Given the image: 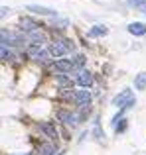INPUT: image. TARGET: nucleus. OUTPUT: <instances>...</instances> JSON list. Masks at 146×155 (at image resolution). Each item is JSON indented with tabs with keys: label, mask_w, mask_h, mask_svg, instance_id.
Segmentation results:
<instances>
[{
	"label": "nucleus",
	"mask_w": 146,
	"mask_h": 155,
	"mask_svg": "<svg viewBox=\"0 0 146 155\" xmlns=\"http://www.w3.org/2000/svg\"><path fill=\"white\" fill-rule=\"evenodd\" d=\"M136 102V98H134V94H132V91H128V88H124L120 94H116L115 98H113V106H116V108H120V110H127V108H130V106H134Z\"/></svg>",
	"instance_id": "obj_1"
},
{
	"label": "nucleus",
	"mask_w": 146,
	"mask_h": 155,
	"mask_svg": "<svg viewBox=\"0 0 146 155\" xmlns=\"http://www.w3.org/2000/svg\"><path fill=\"white\" fill-rule=\"evenodd\" d=\"M50 51H51V55H55V57L67 55V53L73 51V43L69 41V39H55V41L51 43Z\"/></svg>",
	"instance_id": "obj_2"
},
{
	"label": "nucleus",
	"mask_w": 146,
	"mask_h": 155,
	"mask_svg": "<svg viewBox=\"0 0 146 155\" xmlns=\"http://www.w3.org/2000/svg\"><path fill=\"white\" fill-rule=\"evenodd\" d=\"M54 69L59 71V73H71V71H75V69H79V67H77L75 59H61V61H55L54 63Z\"/></svg>",
	"instance_id": "obj_3"
},
{
	"label": "nucleus",
	"mask_w": 146,
	"mask_h": 155,
	"mask_svg": "<svg viewBox=\"0 0 146 155\" xmlns=\"http://www.w3.org/2000/svg\"><path fill=\"white\" fill-rule=\"evenodd\" d=\"M26 38H22V35H18V34H14V31H6V30H2V45H18V43H22Z\"/></svg>",
	"instance_id": "obj_4"
},
{
	"label": "nucleus",
	"mask_w": 146,
	"mask_h": 155,
	"mask_svg": "<svg viewBox=\"0 0 146 155\" xmlns=\"http://www.w3.org/2000/svg\"><path fill=\"white\" fill-rule=\"evenodd\" d=\"M28 55H30L32 59L40 61V63H46V61L50 59V53L43 51L42 47H30V49H28Z\"/></svg>",
	"instance_id": "obj_5"
},
{
	"label": "nucleus",
	"mask_w": 146,
	"mask_h": 155,
	"mask_svg": "<svg viewBox=\"0 0 146 155\" xmlns=\"http://www.w3.org/2000/svg\"><path fill=\"white\" fill-rule=\"evenodd\" d=\"M57 120L63 122V124H67V126H77V116L73 112H69V110H59Z\"/></svg>",
	"instance_id": "obj_6"
},
{
	"label": "nucleus",
	"mask_w": 146,
	"mask_h": 155,
	"mask_svg": "<svg viewBox=\"0 0 146 155\" xmlns=\"http://www.w3.org/2000/svg\"><path fill=\"white\" fill-rule=\"evenodd\" d=\"M73 98H75V102L81 104V106H87L89 102H91V94H89V91H77L75 94H73Z\"/></svg>",
	"instance_id": "obj_7"
},
{
	"label": "nucleus",
	"mask_w": 146,
	"mask_h": 155,
	"mask_svg": "<svg viewBox=\"0 0 146 155\" xmlns=\"http://www.w3.org/2000/svg\"><path fill=\"white\" fill-rule=\"evenodd\" d=\"M26 39H30V41L34 43L36 47H40L43 41H46V35H43L40 30H36V31H32V34H28V35H26Z\"/></svg>",
	"instance_id": "obj_8"
},
{
	"label": "nucleus",
	"mask_w": 146,
	"mask_h": 155,
	"mask_svg": "<svg viewBox=\"0 0 146 155\" xmlns=\"http://www.w3.org/2000/svg\"><path fill=\"white\" fill-rule=\"evenodd\" d=\"M28 10L30 12H36V14H42V16H55L57 12L54 10V8H46V6H34V4H30L28 6Z\"/></svg>",
	"instance_id": "obj_9"
},
{
	"label": "nucleus",
	"mask_w": 146,
	"mask_h": 155,
	"mask_svg": "<svg viewBox=\"0 0 146 155\" xmlns=\"http://www.w3.org/2000/svg\"><path fill=\"white\" fill-rule=\"evenodd\" d=\"M77 83H79L83 88L91 87V84H93V77H91V73H89V71H81V75L77 77Z\"/></svg>",
	"instance_id": "obj_10"
},
{
	"label": "nucleus",
	"mask_w": 146,
	"mask_h": 155,
	"mask_svg": "<svg viewBox=\"0 0 146 155\" xmlns=\"http://www.w3.org/2000/svg\"><path fill=\"white\" fill-rule=\"evenodd\" d=\"M20 26H22V31H26V34H32V31L38 30V24L32 22L30 18H22L20 20Z\"/></svg>",
	"instance_id": "obj_11"
},
{
	"label": "nucleus",
	"mask_w": 146,
	"mask_h": 155,
	"mask_svg": "<svg viewBox=\"0 0 146 155\" xmlns=\"http://www.w3.org/2000/svg\"><path fill=\"white\" fill-rule=\"evenodd\" d=\"M128 31H130L132 35H144L146 34V24L134 22V24H130V26H128Z\"/></svg>",
	"instance_id": "obj_12"
},
{
	"label": "nucleus",
	"mask_w": 146,
	"mask_h": 155,
	"mask_svg": "<svg viewBox=\"0 0 146 155\" xmlns=\"http://www.w3.org/2000/svg\"><path fill=\"white\" fill-rule=\"evenodd\" d=\"M40 128H42V132H46L50 137H57V130H55L54 124H50V122H42Z\"/></svg>",
	"instance_id": "obj_13"
},
{
	"label": "nucleus",
	"mask_w": 146,
	"mask_h": 155,
	"mask_svg": "<svg viewBox=\"0 0 146 155\" xmlns=\"http://www.w3.org/2000/svg\"><path fill=\"white\" fill-rule=\"evenodd\" d=\"M134 87L138 88V91H144V88H146V73H140V75H136Z\"/></svg>",
	"instance_id": "obj_14"
},
{
	"label": "nucleus",
	"mask_w": 146,
	"mask_h": 155,
	"mask_svg": "<svg viewBox=\"0 0 146 155\" xmlns=\"http://www.w3.org/2000/svg\"><path fill=\"white\" fill-rule=\"evenodd\" d=\"M38 151H40V155H55V147L51 143H42Z\"/></svg>",
	"instance_id": "obj_15"
},
{
	"label": "nucleus",
	"mask_w": 146,
	"mask_h": 155,
	"mask_svg": "<svg viewBox=\"0 0 146 155\" xmlns=\"http://www.w3.org/2000/svg\"><path fill=\"white\" fill-rule=\"evenodd\" d=\"M105 34H107V28H105V26H95L91 31H89V35H91V38H97V35H105Z\"/></svg>",
	"instance_id": "obj_16"
},
{
	"label": "nucleus",
	"mask_w": 146,
	"mask_h": 155,
	"mask_svg": "<svg viewBox=\"0 0 146 155\" xmlns=\"http://www.w3.org/2000/svg\"><path fill=\"white\" fill-rule=\"evenodd\" d=\"M0 55H2V61H12V59H14V53L8 49L6 45H2V49H0Z\"/></svg>",
	"instance_id": "obj_17"
},
{
	"label": "nucleus",
	"mask_w": 146,
	"mask_h": 155,
	"mask_svg": "<svg viewBox=\"0 0 146 155\" xmlns=\"http://www.w3.org/2000/svg\"><path fill=\"white\" fill-rule=\"evenodd\" d=\"M57 84L59 87H71V81L67 79V77H63V75H57Z\"/></svg>",
	"instance_id": "obj_18"
},
{
	"label": "nucleus",
	"mask_w": 146,
	"mask_h": 155,
	"mask_svg": "<svg viewBox=\"0 0 146 155\" xmlns=\"http://www.w3.org/2000/svg\"><path fill=\"white\" fill-rule=\"evenodd\" d=\"M128 4H132V6H144L146 0H128Z\"/></svg>",
	"instance_id": "obj_19"
},
{
	"label": "nucleus",
	"mask_w": 146,
	"mask_h": 155,
	"mask_svg": "<svg viewBox=\"0 0 146 155\" xmlns=\"http://www.w3.org/2000/svg\"><path fill=\"white\" fill-rule=\"evenodd\" d=\"M8 12H10V8H6V6H4V8H2V18H4V16L8 14Z\"/></svg>",
	"instance_id": "obj_20"
},
{
	"label": "nucleus",
	"mask_w": 146,
	"mask_h": 155,
	"mask_svg": "<svg viewBox=\"0 0 146 155\" xmlns=\"http://www.w3.org/2000/svg\"><path fill=\"white\" fill-rule=\"evenodd\" d=\"M28 155H32V153H28Z\"/></svg>",
	"instance_id": "obj_21"
}]
</instances>
